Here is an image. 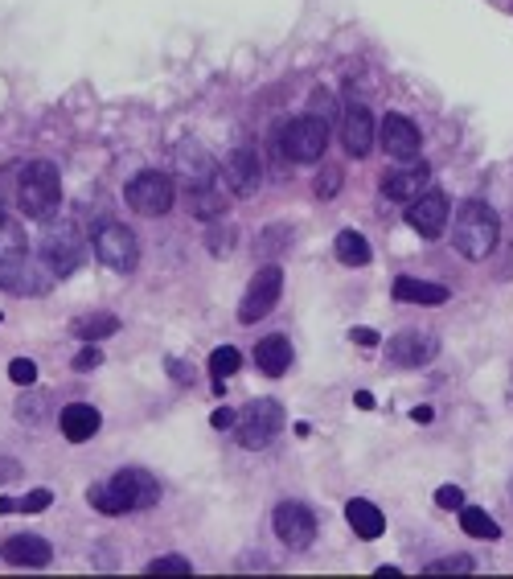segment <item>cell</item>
I'll return each instance as SVG.
<instances>
[{
    "mask_svg": "<svg viewBox=\"0 0 513 579\" xmlns=\"http://www.w3.org/2000/svg\"><path fill=\"white\" fill-rule=\"evenodd\" d=\"M54 280H58L54 267L46 259H33L21 230L0 218V288L37 296V292H46Z\"/></svg>",
    "mask_w": 513,
    "mask_h": 579,
    "instance_id": "1",
    "label": "cell"
},
{
    "mask_svg": "<svg viewBox=\"0 0 513 579\" xmlns=\"http://www.w3.org/2000/svg\"><path fill=\"white\" fill-rule=\"evenodd\" d=\"M91 506L99 514H132V510H152L156 501H161V485H156L152 473L144 469H124V473H115L111 481H99L91 485Z\"/></svg>",
    "mask_w": 513,
    "mask_h": 579,
    "instance_id": "2",
    "label": "cell"
},
{
    "mask_svg": "<svg viewBox=\"0 0 513 579\" xmlns=\"http://www.w3.org/2000/svg\"><path fill=\"white\" fill-rule=\"evenodd\" d=\"M501 239V218L489 202L468 198L456 214V251L464 259H489Z\"/></svg>",
    "mask_w": 513,
    "mask_h": 579,
    "instance_id": "3",
    "label": "cell"
},
{
    "mask_svg": "<svg viewBox=\"0 0 513 579\" xmlns=\"http://www.w3.org/2000/svg\"><path fill=\"white\" fill-rule=\"evenodd\" d=\"M17 202L29 218L46 222L54 218V210L62 206V177L50 161H29L21 169V185H17Z\"/></svg>",
    "mask_w": 513,
    "mask_h": 579,
    "instance_id": "4",
    "label": "cell"
},
{
    "mask_svg": "<svg viewBox=\"0 0 513 579\" xmlns=\"http://www.w3.org/2000/svg\"><path fill=\"white\" fill-rule=\"evenodd\" d=\"M280 432H284V407L275 399H255L239 411V419H234V436H239V444L251 452L267 448Z\"/></svg>",
    "mask_w": 513,
    "mask_h": 579,
    "instance_id": "5",
    "label": "cell"
},
{
    "mask_svg": "<svg viewBox=\"0 0 513 579\" xmlns=\"http://www.w3.org/2000/svg\"><path fill=\"white\" fill-rule=\"evenodd\" d=\"M280 148H284V157L292 161H321L325 157V148H329V124L317 120V115H296L292 124H284L280 132Z\"/></svg>",
    "mask_w": 513,
    "mask_h": 579,
    "instance_id": "6",
    "label": "cell"
},
{
    "mask_svg": "<svg viewBox=\"0 0 513 579\" xmlns=\"http://www.w3.org/2000/svg\"><path fill=\"white\" fill-rule=\"evenodd\" d=\"M173 177L169 173H161V169H144V173H136L132 181H128V206L136 210V214H144V218H161V214H169L173 210Z\"/></svg>",
    "mask_w": 513,
    "mask_h": 579,
    "instance_id": "7",
    "label": "cell"
},
{
    "mask_svg": "<svg viewBox=\"0 0 513 579\" xmlns=\"http://www.w3.org/2000/svg\"><path fill=\"white\" fill-rule=\"evenodd\" d=\"M91 243H95L99 263H107L111 272H132V267L140 263V243H136L132 230L120 226V222H99Z\"/></svg>",
    "mask_w": 513,
    "mask_h": 579,
    "instance_id": "8",
    "label": "cell"
},
{
    "mask_svg": "<svg viewBox=\"0 0 513 579\" xmlns=\"http://www.w3.org/2000/svg\"><path fill=\"white\" fill-rule=\"evenodd\" d=\"M271 526L275 534H280V543L288 551H308L312 543H317V514H312L308 506H300V501H280L271 514Z\"/></svg>",
    "mask_w": 513,
    "mask_h": 579,
    "instance_id": "9",
    "label": "cell"
},
{
    "mask_svg": "<svg viewBox=\"0 0 513 579\" xmlns=\"http://www.w3.org/2000/svg\"><path fill=\"white\" fill-rule=\"evenodd\" d=\"M280 292H284V272H280V263L259 267L255 280L247 284L243 304H239V321H243V325L263 321V317L271 313V308H275V300H280Z\"/></svg>",
    "mask_w": 513,
    "mask_h": 579,
    "instance_id": "10",
    "label": "cell"
},
{
    "mask_svg": "<svg viewBox=\"0 0 513 579\" xmlns=\"http://www.w3.org/2000/svg\"><path fill=\"white\" fill-rule=\"evenodd\" d=\"M440 350V341L423 333V329H403V333H394L386 341V358L390 366H399V370H415V366H427L431 358H436Z\"/></svg>",
    "mask_w": 513,
    "mask_h": 579,
    "instance_id": "11",
    "label": "cell"
},
{
    "mask_svg": "<svg viewBox=\"0 0 513 579\" xmlns=\"http://www.w3.org/2000/svg\"><path fill=\"white\" fill-rule=\"evenodd\" d=\"M448 214H452V206L440 189H423L415 202H407V226L419 230L423 239H440L448 226Z\"/></svg>",
    "mask_w": 513,
    "mask_h": 579,
    "instance_id": "12",
    "label": "cell"
},
{
    "mask_svg": "<svg viewBox=\"0 0 513 579\" xmlns=\"http://www.w3.org/2000/svg\"><path fill=\"white\" fill-rule=\"evenodd\" d=\"M341 144L349 157H366L374 148V115L362 99H345V111H341Z\"/></svg>",
    "mask_w": 513,
    "mask_h": 579,
    "instance_id": "13",
    "label": "cell"
},
{
    "mask_svg": "<svg viewBox=\"0 0 513 579\" xmlns=\"http://www.w3.org/2000/svg\"><path fill=\"white\" fill-rule=\"evenodd\" d=\"M378 140H382V148H386V157H394V161H415L419 157V128L407 120V115H399V111H390L386 120L378 124Z\"/></svg>",
    "mask_w": 513,
    "mask_h": 579,
    "instance_id": "14",
    "label": "cell"
},
{
    "mask_svg": "<svg viewBox=\"0 0 513 579\" xmlns=\"http://www.w3.org/2000/svg\"><path fill=\"white\" fill-rule=\"evenodd\" d=\"M222 169H226V185H230L234 198H251V193H259V185H263V161H259L255 148H234Z\"/></svg>",
    "mask_w": 513,
    "mask_h": 579,
    "instance_id": "15",
    "label": "cell"
},
{
    "mask_svg": "<svg viewBox=\"0 0 513 579\" xmlns=\"http://www.w3.org/2000/svg\"><path fill=\"white\" fill-rule=\"evenodd\" d=\"M42 259L54 267V276H58V280L74 276V267L83 263V243H78V230H70V226H54L50 235H46Z\"/></svg>",
    "mask_w": 513,
    "mask_h": 579,
    "instance_id": "16",
    "label": "cell"
},
{
    "mask_svg": "<svg viewBox=\"0 0 513 579\" xmlns=\"http://www.w3.org/2000/svg\"><path fill=\"white\" fill-rule=\"evenodd\" d=\"M0 559L13 567H46L54 559V551L46 538H37V534H13V538H5V547H0Z\"/></svg>",
    "mask_w": 513,
    "mask_h": 579,
    "instance_id": "17",
    "label": "cell"
},
{
    "mask_svg": "<svg viewBox=\"0 0 513 579\" xmlns=\"http://www.w3.org/2000/svg\"><path fill=\"white\" fill-rule=\"evenodd\" d=\"M58 428H62V436H66L70 444H87V440L103 428V415H99L91 403H70V407H62V415H58Z\"/></svg>",
    "mask_w": 513,
    "mask_h": 579,
    "instance_id": "18",
    "label": "cell"
},
{
    "mask_svg": "<svg viewBox=\"0 0 513 579\" xmlns=\"http://www.w3.org/2000/svg\"><path fill=\"white\" fill-rule=\"evenodd\" d=\"M427 177H431L427 165H403V169H394V173L382 181V193H386L390 202H415L419 193L427 189Z\"/></svg>",
    "mask_w": 513,
    "mask_h": 579,
    "instance_id": "19",
    "label": "cell"
},
{
    "mask_svg": "<svg viewBox=\"0 0 513 579\" xmlns=\"http://www.w3.org/2000/svg\"><path fill=\"white\" fill-rule=\"evenodd\" d=\"M255 362H259V370H263L267 378H284V374L292 370V341L280 337V333L263 337V341L255 345Z\"/></svg>",
    "mask_w": 513,
    "mask_h": 579,
    "instance_id": "20",
    "label": "cell"
},
{
    "mask_svg": "<svg viewBox=\"0 0 513 579\" xmlns=\"http://www.w3.org/2000/svg\"><path fill=\"white\" fill-rule=\"evenodd\" d=\"M177 173H181V181H185L189 189H202V185L214 181V161H210L197 144H181V152H177Z\"/></svg>",
    "mask_w": 513,
    "mask_h": 579,
    "instance_id": "21",
    "label": "cell"
},
{
    "mask_svg": "<svg viewBox=\"0 0 513 579\" xmlns=\"http://www.w3.org/2000/svg\"><path fill=\"white\" fill-rule=\"evenodd\" d=\"M345 518H349V526H353V534H358V538H382V530H386L382 510L374 506V501H366V497H353L349 506H345Z\"/></svg>",
    "mask_w": 513,
    "mask_h": 579,
    "instance_id": "22",
    "label": "cell"
},
{
    "mask_svg": "<svg viewBox=\"0 0 513 579\" xmlns=\"http://www.w3.org/2000/svg\"><path fill=\"white\" fill-rule=\"evenodd\" d=\"M394 296L407 300V304H444L452 292H448L444 284H427V280L399 276V280H394Z\"/></svg>",
    "mask_w": 513,
    "mask_h": 579,
    "instance_id": "23",
    "label": "cell"
},
{
    "mask_svg": "<svg viewBox=\"0 0 513 579\" xmlns=\"http://www.w3.org/2000/svg\"><path fill=\"white\" fill-rule=\"evenodd\" d=\"M333 251H337V259L345 263V267H366L370 263V243H366V235H358V230H341L337 235V243H333Z\"/></svg>",
    "mask_w": 513,
    "mask_h": 579,
    "instance_id": "24",
    "label": "cell"
},
{
    "mask_svg": "<svg viewBox=\"0 0 513 579\" xmlns=\"http://www.w3.org/2000/svg\"><path fill=\"white\" fill-rule=\"evenodd\" d=\"M70 333L83 337V341H103L111 333H120V317H115V313H87V317H78L70 325Z\"/></svg>",
    "mask_w": 513,
    "mask_h": 579,
    "instance_id": "25",
    "label": "cell"
},
{
    "mask_svg": "<svg viewBox=\"0 0 513 579\" xmlns=\"http://www.w3.org/2000/svg\"><path fill=\"white\" fill-rule=\"evenodd\" d=\"M460 526H464V534H472V538H501V526L489 518V510H481V506H460Z\"/></svg>",
    "mask_w": 513,
    "mask_h": 579,
    "instance_id": "26",
    "label": "cell"
},
{
    "mask_svg": "<svg viewBox=\"0 0 513 579\" xmlns=\"http://www.w3.org/2000/svg\"><path fill=\"white\" fill-rule=\"evenodd\" d=\"M193 214L197 218H218V214H226V193L210 181V185H202V189H193Z\"/></svg>",
    "mask_w": 513,
    "mask_h": 579,
    "instance_id": "27",
    "label": "cell"
},
{
    "mask_svg": "<svg viewBox=\"0 0 513 579\" xmlns=\"http://www.w3.org/2000/svg\"><path fill=\"white\" fill-rule=\"evenodd\" d=\"M239 362H243V354L234 350V345H218V350L210 354V374H214V382L230 378L234 370H239Z\"/></svg>",
    "mask_w": 513,
    "mask_h": 579,
    "instance_id": "28",
    "label": "cell"
},
{
    "mask_svg": "<svg viewBox=\"0 0 513 579\" xmlns=\"http://www.w3.org/2000/svg\"><path fill=\"white\" fill-rule=\"evenodd\" d=\"M468 571H477L472 555H448V559H436L423 567V575H468Z\"/></svg>",
    "mask_w": 513,
    "mask_h": 579,
    "instance_id": "29",
    "label": "cell"
},
{
    "mask_svg": "<svg viewBox=\"0 0 513 579\" xmlns=\"http://www.w3.org/2000/svg\"><path fill=\"white\" fill-rule=\"evenodd\" d=\"M148 571H152V575H189L193 563L181 559V555H161V559H152V563H148Z\"/></svg>",
    "mask_w": 513,
    "mask_h": 579,
    "instance_id": "30",
    "label": "cell"
},
{
    "mask_svg": "<svg viewBox=\"0 0 513 579\" xmlns=\"http://www.w3.org/2000/svg\"><path fill=\"white\" fill-rule=\"evenodd\" d=\"M308 115H317V120H325V124H337V99L325 87L312 91V111Z\"/></svg>",
    "mask_w": 513,
    "mask_h": 579,
    "instance_id": "31",
    "label": "cell"
},
{
    "mask_svg": "<svg viewBox=\"0 0 513 579\" xmlns=\"http://www.w3.org/2000/svg\"><path fill=\"white\" fill-rule=\"evenodd\" d=\"M50 501H54L50 489H33V493H25V497L17 501V510H25V514H42V510H50Z\"/></svg>",
    "mask_w": 513,
    "mask_h": 579,
    "instance_id": "32",
    "label": "cell"
},
{
    "mask_svg": "<svg viewBox=\"0 0 513 579\" xmlns=\"http://www.w3.org/2000/svg\"><path fill=\"white\" fill-rule=\"evenodd\" d=\"M9 378H13L17 386H33V382H37L33 358H13V362H9Z\"/></svg>",
    "mask_w": 513,
    "mask_h": 579,
    "instance_id": "33",
    "label": "cell"
},
{
    "mask_svg": "<svg viewBox=\"0 0 513 579\" xmlns=\"http://www.w3.org/2000/svg\"><path fill=\"white\" fill-rule=\"evenodd\" d=\"M436 506L440 510H460L464 506V489L460 485H440L436 489Z\"/></svg>",
    "mask_w": 513,
    "mask_h": 579,
    "instance_id": "34",
    "label": "cell"
},
{
    "mask_svg": "<svg viewBox=\"0 0 513 579\" xmlns=\"http://www.w3.org/2000/svg\"><path fill=\"white\" fill-rule=\"evenodd\" d=\"M99 366H103V354H99V345H87V350L74 358V370H78V374H91V370H99Z\"/></svg>",
    "mask_w": 513,
    "mask_h": 579,
    "instance_id": "35",
    "label": "cell"
},
{
    "mask_svg": "<svg viewBox=\"0 0 513 579\" xmlns=\"http://www.w3.org/2000/svg\"><path fill=\"white\" fill-rule=\"evenodd\" d=\"M337 185H341V173H337V169L321 173V177H317V198H321V202H329L333 193H337Z\"/></svg>",
    "mask_w": 513,
    "mask_h": 579,
    "instance_id": "36",
    "label": "cell"
},
{
    "mask_svg": "<svg viewBox=\"0 0 513 579\" xmlns=\"http://www.w3.org/2000/svg\"><path fill=\"white\" fill-rule=\"evenodd\" d=\"M234 419H239V415H234V411H230V407H218V411H214V419H210V423H214V428H218V432H226V428H234Z\"/></svg>",
    "mask_w": 513,
    "mask_h": 579,
    "instance_id": "37",
    "label": "cell"
},
{
    "mask_svg": "<svg viewBox=\"0 0 513 579\" xmlns=\"http://www.w3.org/2000/svg\"><path fill=\"white\" fill-rule=\"evenodd\" d=\"M353 341H358V345H378V333L374 329H353Z\"/></svg>",
    "mask_w": 513,
    "mask_h": 579,
    "instance_id": "38",
    "label": "cell"
},
{
    "mask_svg": "<svg viewBox=\"0 0 513 579\" xmlns=\"http://www.w3.org/2000/svg\"><path fill=\"white\" fill-rule=\"evenodd\" d=\"M411 419H415V423H431V419H436V411H431V407H415Z\"/></svg>",
    "mask_w": 513,
    "mask_h": 579,
    "instance_id": "39",
    "label": "cell"
},
{
    "mask_svg": "<svg viewBox=\"0 0 513 579\" xmlns=\"http://www.w3.org/2000/svg\"><path fill=\"white\" fill-rule=\"evenodd\" d=\"M353 403H358L362 411H370V407H374V395H370V391H358V395H353Z\"/></svg>",
    "mask_w": 513,
    "mask_h": 579,
    "instance_id": "40",
    "label": "cell"
},
{
    "mask_svg": "<svg viewBox=\"0 0 513 579\" xmlns=\"http://www.w3.org/2000/svg\"><path fill=\"white\" fill-rule=\"evenodd\" d=\"M17 477H21L17 465H0V481H17Z\"/></svg>",
    "mask_w": 513,
    "mask_h": 579,
    "instance_id": "41",
    "label": "cell"
},
{
    "mask_svg": "<svg viewBox=\"0 0 513 579\" xmlns=\"http://www.w3.org/2000/svg\"><path fill=\"white\" fill-rule=\"evenodd\" d=\"M17 510V501L13 497H0V514H13Z\"/></svg>",
    "mask_w": 513,
    "mask_h": 579,
    "instance_id": "42",
    "label": "cell"
},
{
    "mask_svg": "<svg viewBox=\"0 0 513 579\" xmlns=\"http://www.w3.org/2000/svg\"><path fill=\"white\" fill-rule=\"evenodd\" d=\"M509 403H513V386H509Z\"/></svg>",
    "mask_w": 513,
    "mask_h": 579,
    "instance_id": "43",
    "label": "cell"
}]
</instances>
